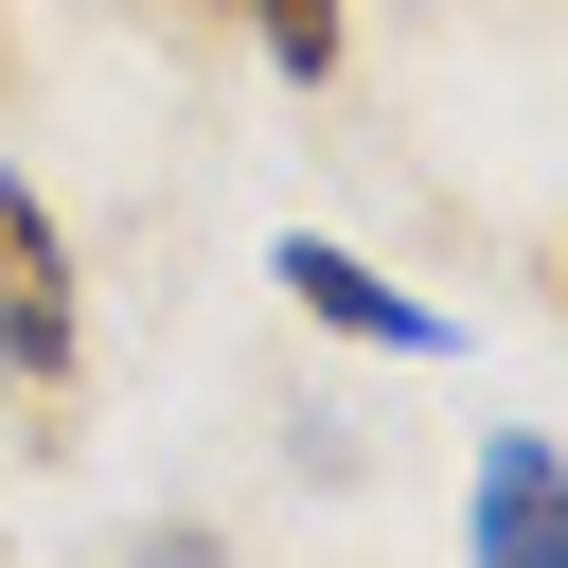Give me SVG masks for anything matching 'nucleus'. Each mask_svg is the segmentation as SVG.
<instances>
[{
    "instance_id": "f257e3e1",
    "label": "nucleus",
    "mask_w": 568,
    "mask_h": 568,
    "mask_svg": "<svg viewBox=\"0 0 568 568\" xmlns=\"http://www.w3.org/2000/svg\"><path fill=\"white\" fill-rule=\"evenodd\" d=\"M89 373V284H71V213L0 160V390H71Z\"/></svg>"
},
{
    "instance_id": "f03ea898",
    "label": "nucleus",
    "mask_w": 568,
    "mask_h": 568,
    "mask_svg": "<svg viewBox=\"0 0 568 568\" xmlns=\"http://www.w3.org/2000/svg\"><path fill=\"white\" fill-rule=\"evenodd\" d=\"M266 284H284L320 337H355V355H444V337H462L444 302H408V284H390L373 248H337V231H284V248H266Z\"/></svg>"
},
{
    "instance_id": "7ed1b4c3",
    "label": "nucleus",
    "mask_w": 568,
    "mask_h": 568,
    "mask_svg": "<svg viewBox=\"0 0 568 568\" xmlns=\"http://www.w3.org/2000/svg\"><path fill=\"white\" fill-rule=\"evenodd\" d=\"M462 568H568V444H550V426H479Z\"/></svg>"
},
{
    "instance_id": "20e7f679",
    "label": "nucleus",
    "mask_w": 568,
    "mask_h": 568,
    "mask_svg": "<svg viewBox=\"0 0 568 568\" xmlns=\"http://www.w3.org/2000/svg\"><path fill=\"white\" fill-rule=\"evenodd\" d=\"M213 18H231L284 89H337V53H355V0H213Z\"/></svg>"
},
{
    "instance_id": "39448f33",
    "label": "nucleus",
    "mask_w": 568,
    "mask_h": 568,
    "mask_svg": "<svg viewBox=\"0 0 568 568\" xmlns=\"http://www.w3.org/2000/svg\"><path fill=\"white\" fill-rule=\"evenodd\" d=\"M124 568H231V532L213 515H160V532H124Z\"/></svg>"
}]
</instances>
